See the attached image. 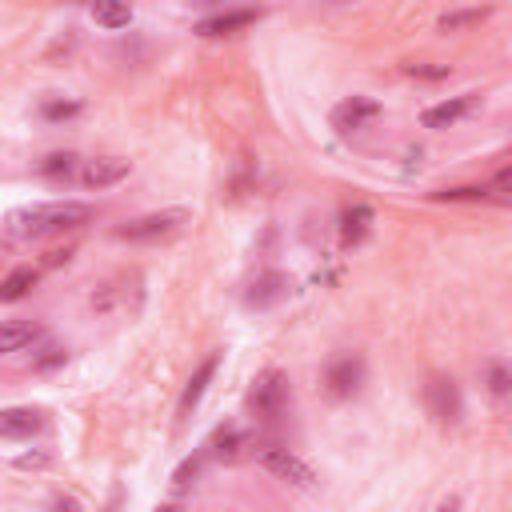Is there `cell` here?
Listing matches in <instances>:
<instances>
[{"label":"cell","mask_w":512,"mask_h":512,"mask_svg":"<svg viewBox=\"0 0 512 512\" xmlns=\"http://www.w3.org/2000/svg\"><path fill=\"white\" fill-rule=\"evenodd\" d=\"M368 224H372V208L368 204H352L344 216H340V240L344 244H360L368 236Z\"/></svg>","instance_id":"obj_15"},{"label":"cell","mask_w":512,"mask_h":512,"mask_svg":"<svg viewBox=\"0 0 512 512\" xmlns=\"http://www.w3.org/2000/svg\"><path fill=\"white\" fill-rule=\"evenodd\" d=\"M52 512H76V504H72V500H56Z\"/></svg>","instance_id":"obj_27"},{"label":"cell","mask_w":512,"mask_h":512,"mask_svg":"<svg viewBox=\"0 0 512 512\" xmlns=\"http://www.w3.org/2000/svg\"><path fill=\"white\" fill-rule=\"evenodd\" d=\"M124 176H128V160H120V156H96V160H84V168H80L84 188H112Z\"/></svg>","instance_id":"obj_6"},{"label":"cell","mask_w":512,"mask_h":512,"mask_svg":"<svg viewBox=\"0 0 512 512\" xmlns=\"http://www.w3.org/2000/svg\"><path fill=\"white\" fill-rule=\"evenodd\" d=\"M484 376H488V388H492V396H508V388H512V376H508V368H504L500 360H488V364H484Z\"/></svg>","instance_id":"obj_20"},{"label":"cell","mask_w":512,"mask_h":512,"mask_svg":"<svg viewBox=\"0 0 512 512\" xmlns=\"http://www.w3.org/2000/svg\"><path fill=\"white\" fill-rule=\"evenodd\" d=\"M324 384H328L332 396H348V392H356V384H360V360H356V356H340V360H332L328 372H324Z\"/></svg>","instance_id":"obj_12"},{"label":"cell","mask_w":512,"mask_h":512,"mask_svg":"<svg viewBox=\"0 0 512 512\" xmlns=\"http://www.w3.org/2000/svg\"><path fill=\"white\" fill-rule=\"evenodd\" d=\"M184 220H188L184 208H164V212H148V216L124 220V224L116 228V236H120V240H132V244H144V240H160V236L176 232Z\"/></svg>","instance_id":"obj_2"},{"label":"cell","mask_w":512,"mask_h":512,"mask_svg":"<svg viewBox=\"0 0 512 512\" xmlns=\"http://www.w3.org/2000/svg\"><path fill=\"white\" fill-rule=\"evenodd\" d=\"M40 112H44V120H68V116L80 112V104L76 100H48Z\"/></svg>","instance_id":"obj_21"},{"label":"cell","mask_w":512,"mask_h":512,"mask_svg":"<svg viewBox=\"0 0 512 512\" xmlns=\"http://www.w3.org/2000/svg\"><path fill=\"white\" fill-rule=\"evenodd\" d=\"M88 216L92 208L80 200H48V204H28V208L8 212V232L20 240H44V236L80 228Z\"/></svg>","instance_id":"obj_1"},{"label":"cell","mask_w":512,"mask_h":512,"mask_svg":"<svg viewBox=\"0 0 512 512\" xmlns=\"http://www.w3.org/2000/svg\"><path fill=\"white\" fill-rule=\"evenodd\" d=\"M484 16H488V8H460V12H444V16H440V32H456V28L476 24V20H484Z\"/></svg>","instance_id":"obj_19"},{"label":"cell","mask_w":512,"mask_h":512,"mask_svg":"<svg viewBox=\"0 0 512 512\" xmlns=\"http://www.w3.org/2000/svg\"><path fill=\"white\" fill-rule=\"evenodd\" d=\"M200 460H204V452H200V456H192V460H184V464L176 468V484H188V476H196V472H200Z\"/></svg>","instance_id":"obj_24"},{"label":"cell","mask_w":512,"mask_h":512,"mask_svg":"<svg viewBox=\"0 0 512 512\" xmlns=\"http://www.w3.org/2000/svg\"><path fill=\"white\" fill-rule=\"evenodd\" d=\"M260 20V8H232V12H216V16H204L196 24V36H232L236 28H248Z\"/></svg>","instance_id":"obj_7"},{"label":"cell","mask_w":512,"mask_h":512,"mask_svg":"<svg viewBox=\"0 0 512 512\" xmlns=\"http://www.w3.org/2000/svg\"><path fill=\"white\" fill-rule=\"evenodd\" d=\"M284 296H288V276H284V272H264V276H256V280L248 284L244 304H248V308H272V304H280Z\"/></svg>","instance_id":"obj_8"},{"label":"cell","mask_w":512,"mask_h":512,"mask_svg":"<svg viewBox=\"0 0 512 512\" xmlns=\"http://www.w3.org/2000/svg\"><path fill=\"white\" fill-rule=\"evenodd\" d=\"M424 400H428V408L436 412V420H456V416H460V392H456V384L444 380V376H436V380L424 384Z\"/></svg>","instance_id":"obj_10"},{"label":"cell","mask_w":512,"mask_h":512,"mask_svg":"<svg viewBox=\"0 0 512 512\" xmlns=\"http://www.w3.org/2000/svg\"><path fill=\"white\" fill-rule=\"evenodd\" d=\"M40 176H48V180H68L72 172H76V156L72 152H52V156H44L40 160V168H36Z\"/></svg>","instance_id":"obj_17"},{"label":"cell","mask_w":512,"mask_h":512,"mask_svg":"<svg viewBox=\"0 0 512 512\" xmlns=\"http://www.w3.org/2000/svg\"><path fill=\"white\" fill-rule=\"evenodd\" d=\"M248 404H252V412H256L264 424H276V420L284 416V408H288V380H284L280 372H264V376L252 384Z\"/></svg>","instance_id":"obj_3"},{"label":"cell","mask_w":512,"mask_h":512,"mask_svg":"<svg viewBox=\"0 0 512 512\" xmlns=\"http://www.w3.org/2000/svg\"><path fill=\"white\" fill-rule=\"evenodd\" d=\"M436 512H460V496H448V500H440V504H436Z\"/></svg>","instance_id":"obj_26"},{"label":"cell","mask_w":512,"mask_h":512,"mask_svg":"<svg viewBox=\"0 0 512 512\" xmlns=\"http://www.w3.org/2000/svg\"><path fill=\"white\" fill-rule=\"evenodd\" d=\"M216 368H220V352H212L192 376H188V384H184V392H180V416H188L196 404H200V396H204V388H208V380L216 376Z\"/></svg>","instance_id":"obj_13"},{"label":"cell","mask_w":512,"mask_h":512,"mask_svg":"<svg viewBox=\"0 0 512 512\" xmlns=\"http://www.w3.org/2000/svg\"><path fill=\"white\" fill-rule=\"evenodd\" d=\"M376 116H380V104L372 96H348V100H340L332 108V128L336 132H356V128H364Z\"/></svg>","instance_id":"obj_5"},{"label":"cell","mask_w":512,"mask_h":512,"mask_svg":"<svg viewBox=\"0 0 512 512\" xmlns=\"http://www.w3.org/2000/svg\"><path fill=\"white\" fill-rule=\"evenodd\" d=\"M36 336H40V328L32 320H0V356L28 348Z\"/></svg>","instance_id":"obj_14"},{"label":"cell","mask_w":512,"mask_h":512,"mask_svg":"<svg viewBox=\"0 0 512 512\" xmlns=\"http://www.w3.org/2000/svg\"><path fill=\"white\" fill-rule=\"evenodd\" d=\"M436 200H484V188H444V192H432Z\"/></svg>","instance_id":"obj_23"},{"label":"cell","mask_w":512,"mask_h":512,"mask_svg":"<svg viewBox=\"0 0 512 512\" xmlns=\"http://www.w3.org/2000/svg\"><path fill=\"white\" fill-rule=\"evenodd\" d=\"M476 104V92H464V96H452V100H440L432 108H424V128H452L468 108Z\"/></svg>","instance_id":"obj_11"},{"label":"cell","mask_w":512,"mask_h":512,"mask_svg":"<svg viewBox=\"0 0 512 512\" xmlns=\"http://www.w3.org/2000/svg\"><path fill=\"white\" fill-rule=\"evenodd\" d=\"M508 184H512V168L504 164L496 176H492V184H484V196H496V200H508Z\"/></svg>","instance_id":"obj_22"},{"label":"cell","mask_w":512,"mask_h":512,"mask_svg":"<svg viewBox=\"0 0 512 512\" xmlns=\"http://www.w3.org/2000/svg\"><path fill=\"white\" fill-rule=\"evenodd\" d=\"M156 512H176V508H172V504H164V508H156Z\"/></svg>","instance_id":"obj_28"},{"label":"cell","mask_w":512,"mask_h":512,"mask_svg":"<svg viewBox=\"0 0 512 512\" xmlns=\"http://www.w3.org/2000/svg\"><path fill=\"white\" fill-rule=\"evenodd\" d=\"M404 72L408 76H428V80H444L448 76V68H424V64H408Z\"/></svg>","instance_id":"obj_25"},{"label":"cell","mask_w":512,"mask_h":512,"mask_svg":"<svg viewBox=\"0 0 512 512\" xmlns=\"http://www.w3.org/2000/svg\"><path fill=\"white\" fill-rule=\"evenodd\" d=\"M44 428V412L40 408H4L0 412V436L8 440H28Z\"/></svg>","instance_id":"obj_9"},{"label":"cell","mask_w":512,"mask_h":512,"mask_svg":"<svg viewBox=\"0 0 512 512\" xmlns=\"http://www.w3.org/2000/svg\"><path fill=\"white\" fill-rule=\"evenodd\" d=\"M92 20L104 24V28H128L132 24V8L128 4H96L92 8Z\"/></svg>","instance_id":"obj_18"},{"label":"cell","mask_w":512,"mask_h":512,"mask_svg":"<svg viewBox=\"0 0 512 512\" xmlns=\"http://www.w3.org/2000/svg\"><path fill=\"white\" fill-rule=\"evenodd\" d=\"M256 460H260L272 476H280V480H292V484H300V488H312V484H316L312 468H308L296 452H288V448H280V444H264V448L256 452Z\"/></svg>","instance_id":"obj_4"},{"label":"cell","mask_w":512,"mask_h":512,"mask_svg":"<svg viewBox=\"0 0 512 512\" xmlns=\"http://www.w3.org/2000/svg\"><path fill=\"white\" fill-rule=\"evenodd\" d=\"M36 284V268H12L4 280H0V300L4 304H12V300H20V296H28V288Z\"/></svg>","instance_id":"obj_16"}]
</instances>
